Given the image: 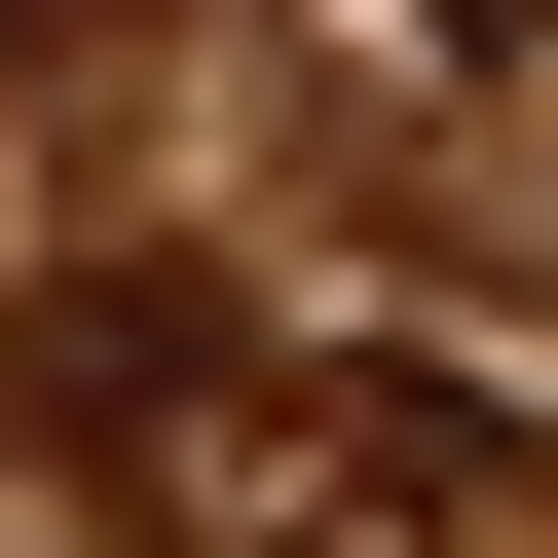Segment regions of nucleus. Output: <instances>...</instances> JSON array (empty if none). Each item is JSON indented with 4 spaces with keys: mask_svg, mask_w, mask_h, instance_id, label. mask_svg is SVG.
Listing matches in <instances>:
<instances>
[{
    "mask_svg": "<svg viewBox=\"0 0 558 558\" xmlns=\"http://www.w3.org/2000/svg\"><path fill=\"white\" fill-rule=\"evenodd\" d=\"M38 410H75L112 558H484V484H521L484 373H410L336 299H223V260H112L38 336Z\"/></svg>",
    "mask_w": 558,
    "mask_h": 558,
    "instance_id": "f257e3e1",
    "label": "nucleus"
},
{
    "mask_svg": "<svg viewBox=\"0 0 558 558\" xmlns=\"http://www.w3.org/2000/svg\"><path fill=\"white\" fill-rule=\"evenodd\" d=\"M38 38H75V0H0V75H38Z\"/></svg>",
    "mask_w": 558,
    "mask_h": 558,
    "instance_id": "f03ea898",
    "label": "nucleus"
}]
</instances>
